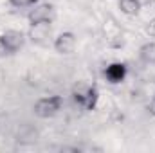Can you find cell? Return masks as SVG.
I'll return each mask as SVG.
<instances>
[{"label":"cell","mask_w":155,"mask_h":153,"mask_svg":"<svg viewBox=\"0 0 155 153\" xmlns=\"http://www.w3.org/2000/svg\"><path fill=\"white\" fill-rule=\"evenodd\" d=\"M72 99H74L76 106H79L83 112H90L97 105L99 92H97V88L94 85H83V83H79L72 90Z\"/></svg>","instance_id":"6da1fadb"},{"label":"cell","mask_w":155,"mask_h":153,"mask_svg":"<svg viewBox=\"0 0 155 153\" xmlns=\"http://www.w3.org/2000/svg\"><path fill=\"white\" fill-rule=\"evenodd\" d=\"M63 106V97L61 96H47V97H41L35 103V114L38 115L40 119H49V117H54L61 110Z\"/></svg>","instance_id":"7a4b0ae2"},{"label":"cell","mask_w":155,"mask_h":153,"mask_svg":"<svg viewBox=\"0 0 155 153\" xmlns=\"http://www.w3.org/2000/svg\"><path fill=\"white\" fill-rule=\"evenodd\" d=\"M24 43H25V34L16 29H9V31L2 33V36H0V49L7 54L18 52L24 47Z\"/></svg>","instance_id":"3957f363"},{"label":"cell","mask_w":155,"mask_h":153,"mask_svg":"<svg viewBox=\"0 0 155 153\" xmlns=\"http://www.w3.org/2000/svg\"><path fill=\"white\" fill-rule=\"evenodd\" d=\"M52 13H54L52 4H49V2H38V4H35V5L29 9L27 18H29V22H31V25H33V24H45V22L51 24Z\"/></svg>","instance_id":"277c9868"},{"label":"cell","mask_w":155,"mask_h":153,"mask_svg":"<svg viewBox=\"0 0 155 153\" xmlns=\"http://www.w3.org/2000/svg\"><path fill=\"white\" fill-rule=\"evenodd\" d=\"M126 74H128V69H126V65L121 63V61H114V63L107 65V69H105V72H103L105 79H107L110 85H119V83H123L124 77H126Z\"/></svg>","instance_id":"5b68a950"},{"label":"cell","mask_w":155,"mask_h":153,"mask_svg":"<svg viewBox=\"0 0 155 153\" xmlns=\"http://www.w3.org/2000/svg\"><path fill=\"white\" fill-rule=\"evenodd\" d=\"M76 36L74 33H60L56 38H54V50L58 54H72L74 49H76Z\"/></svg>","instance_id":"8992f818"},{"label":"cell","mask_w":155,"mask_h":153,"mask_svg":"<svg viewBox=\"0 0 155 153\" xmlns=\"http://www.w3.org/2000/svg\"><path fill=\"white\" fill-rule=\"evenodd\" d=\"M49 34H51L49 22H45V24H33L31 29H29V38L33 41H36V43H43L45 40L49 38Z\"/></svg>","instance_id":"52a82bcc"},{"label":"cell","mask_w":155,"mask_h":153,"mask_svg":"<svg viewBox=\"0 0 155 153\" xmlns=\"http://www.w3.org/2000/svg\"><path fill=\"white\" fill-rule=\"evenodd\" d=\"M36 141H38V132L33 126H29V124L20 126V130L16 133V142L18 144H33Z\"/></svg>","instance_id":"ba28073f"},{"label":"cell","mask_w":155,"mask_h":153,"mask_svg":"<svg viewBox=\"0 0 155 153\" xmlns=\"http://www.w3.org/2000/svg\"><path fill=\"white\" fill-rule=\"evenodd\" d=\"M141 0H117V7L126 16H137L141 11Z\"/></svg>","instance_id":"9c48e42d"},{"label":"cell","mask_w":155,"mask_h":153,"mask_svg":"<svg viewBox=\"0 0 155 153\" xmlns=\"http://www.w3.org/2000/svg\"><path fill=\"white\" fill-rule=\"evenodd\" d=\"M139 58L146 65H155V41H146L139 49Z\"/></svg>","instance_id":"30bf717a"},{"label":"cell","mask_w":155,"mask_h":153,"mask_svg":"<svg viewBox=\"0 0 155 153\" xmlns=\"http://www.w3.org/2000/svg\"><path fill=\"white\" fill-rule=\"evenodd\" d=\"M9 4L16 9H25V7H33L35 4H38V0H9Z\"/></svg>","instance_id":"8fae6325"},{"label":"cell","mask_w":155,"mask_h":153,"mask_svg":"<svg viewBox=\"0 0 155 153\" xmlns=\"http://www.w3.org/2000/svg\"><path fill=\"white\" fill-rule=\"evenodd\" d=\"M146 34L152 36V38H155V16L146 24Z\"/></svg>","instance_id":"7c38bea8"},{"label":"cell","mask_w":155,"mask_h":153,"mask_svg":"<svg viewBox=\"0 0 155 153\" xmlns=\"http://www.w3.org/2000/svg\"><path fill=\"white\" fill-rule=\"evenodd\" d=\"M148 112H150V114L155 117V97L150 101V105H148Z\"/></svg>","instance_id":"4fadbf2b"}]
</instances>
